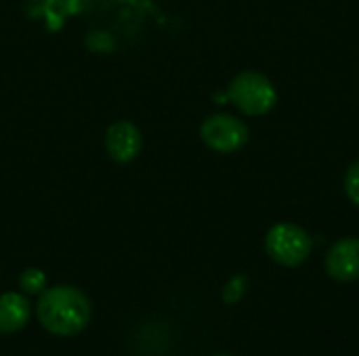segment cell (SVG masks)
<instances>
[{
  "mask_svg": "<svg viewBox=\"0 0 359 356\" xmlns=\"http://www.w3.org/2000/svg\"><path fill=\"white\" fill-rule=\"evenodd\" d=\"M105 147L114 162L128 164L141 153V147H143L141 130L128 120L114 122L105 132Z\"/></svg>",
  "mask_w": 359,
  "mask_h": 356,
  "instance_id": "cell-5",
  "label": "cell"
},
{
  "mask_svg": "<svg viewBox=\"0 0 359 356\" xmlns=\"http://www.w3.org/2000/svg\"><path fill=\"white\" fill-rule=\"evenodd\" d=\"M227 99L244 115H265L278 103V90L265 73L248 69L229 82Z\"/></svg>",
  "mask_w": 359,
  "mask_h": 356,
  "instance_id": "cell-2",
  "label": "cell"
},
{
  "mask_svg": "<svg viewBox=\"0 0 359 356\" xmlns=\"http://www.w3.org/2000/svg\"><path fill=\"white\" fill-rule=\"evenodd\" d=\"M32 317V304L25 296L17 292H6L0 296V334L21 332Z\"/></svg>",
  "mask_w": 359,
  "mask_h": 356,
  "instance_id": "cell-7",
  "label": "cell"
},
{
  "mask_svg": "<svg viewBox=\"0 0 359 356\" xmlns=\"http://www.w3.org/2000/svg\"><path fill=\"white\" fill-rule=\"evenodd\" d=\"M19 287L27 296H40L46 290V275L40 269H25L19 277Z\"/></svg>",
  "mask_w": 359,
  "mask_h": 356,
  "instance_id": "cell-8",
  "label": "cell"
},
{
  "mask_svg": "<svg viewBox=\"0 0 359 356\" xmlns=\"http://www.w3.org/2000/svg\"><path fill=\"white\" fill-rule=\"evenodd\" d=\"M246 285H248V279L244 275H236L225 287H223V302L225 304H236L242 300V296L246 294Z\"/></svg>",
  "mask_w": 359,
  "mask_h": 356,
  "instance_id": "cell-9",
  "label": "cell"
},
{
  "mask_svg": "<svg viewBox=\"0 0 359 356\" xmlns=\"http://www.w3.org/2000/svg\"><path fill=\"white\" fill-rule=\"evenodd\" d=\"M326 273L341 283L359 279V239L345 237L339 239L326 254Z\"/></svg>",
  "mask_w": 359,
  "mask_h": 356,
  "instance_id": "cell-6",
  "label": "cell"
},
{
  "mask_svg": "<svg viewBox=\"0 0 359 356\" xmlns=\"http://www.w3.org/2000/svg\"><path fill=\"white\" fill-rule=\"evenodd\" d=\"M345 193L351 199V204H355L359 208V159L349 166L345 174Z\"/></svg>",
  "mask_w": 359,
  "mask_h": 356,
  "instance_id": "cell-10",
  "label": "cell"
},
{
  "mask_svg": "<svg viewBox=\"0 0 359 356\" xmlns=\"http://www.w3.org/2000/svg\"><path fill=\"white\" fill-rule=\"evenodd\" d=\"M93 306L86 294L74 285L46 287L36 302V317L40 325L59 338H72L90 323Z\"/></svg>",
  "mask_w": 359,
  "mask_h": 356,
  "instance_id": "cell-1",
  "label": "cell"
},
{
  "mask_svg": "<svg viewBox=\"0 0 359 356\" xmlns=\"http://www.w3.org/2000/svg\"><path fill=\"white\" fill-rule=\"evenodd\" d=\"M217 356H229V355H217Z\"/></svg>",
  "mask_w": 359,
  "mask_h": 356,
  "instance_id": "cell-11",
  "label": "cell"
},
{
  "mask_svg": "<svg viewBox=\"0 0 359 356\" xmlns=\"http://www.w3.org/2000/svg\"><path fill=\"white\" fill-rule=\"evenodd\" d=\"M200 136L217 153H236L248 143V126L236 115L215 113L202 122Z\"/></svg>",
  "mask_w": 359,
  "mask_h": 356,
  "instance_id": "cell-4",
  "label": "cell"
},
{
  "mask_svg": "<svg viewBox=\"0 0 359 356\" xmlns=\"http://www.w3.org/2000/svg\"><path fill=\"white\" fill-rule=\"evenodd\" d=\"M313 241L305 229L294 222H278L265 237V250L269 258L282 266H299L311 254Z\"/></svg>",
  "mask_w": 359,
  "mask_h": 356,
  "instance_id": "cell-3",
  "label": "cell"
}]
</instances>
